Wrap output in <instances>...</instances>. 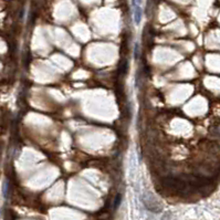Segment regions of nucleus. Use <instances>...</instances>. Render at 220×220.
I'll return each instance as SVG.
<instances>
[{"instance_id":"2","label":"nucleus","mask_w":220,"mask_h":220,"mask_svg":"<svg viewBox=\"0 0 220 220\" xmlns=\"http://www.w3.org/2000/svg\"><path fill=\"white\" fill-rule=\"evenodd\" d=\"M119 202H121V196H117L116 199H115V202H114V207L116 208V207H118Z\"/></svg>"},{"instance_id":"1","label":"nucleus","mask_w":220,"mask_h":220,"mask_svg":"<svg viewBox=\"0 0 220 220\" xmlns=\"http://www.w3.org/2000/svg\"><path fill=\"white\" fill-rule=\"evenodd\" d=\"M134 5V19H135V22L136 24H139L141 21V18H142V10H141V7L139 5Z\"/></svg>"}]
</instances>
